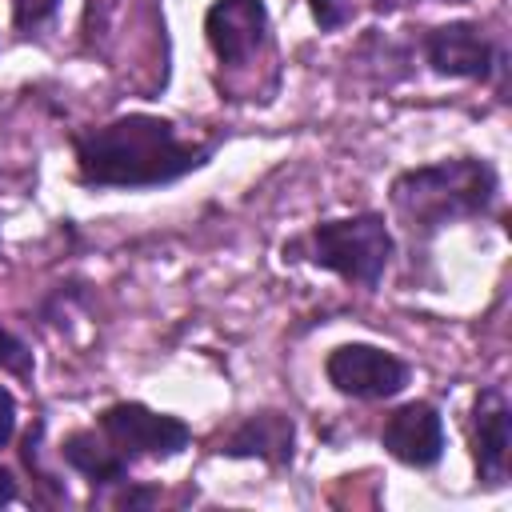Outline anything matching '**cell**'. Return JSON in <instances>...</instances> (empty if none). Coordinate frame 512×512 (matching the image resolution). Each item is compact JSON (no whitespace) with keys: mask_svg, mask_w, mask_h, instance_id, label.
Segmentation results:
<instances>
[{"mask_svg":"<svg viewBox=\"0 0 512 512\" xmlns=\"http://www.w3.org/2000/svg\"><path fill=\"white\" fill-rule=\"evenodd\" d=\"M212 148L180 140L160 116H120L76 136V168L92 188H156L200 168Z\"/></svg>","mask_w":512,"mask_h":512,"instance_id":"obj_1","label":"cell"},{"mask_svg":"<svg viewBox=\"0 0 512 512\" xmlns=\"http://www.w3.org/2000/svg\"><path fill=\"white\" fill-rule=\"evenodd\" d=\"M496 196V168L476 156L440 160L396 176L392 204L412 232H436L448 220L480 216Z\"/></svg>","mask_w":512,"mask_h":512,"instance_id":"obj_2","label":"cell"},{"mask_svg":"<svg viewBox=\"0 0 512 512\" xmlns=\"http://www.w3.org/2000/svg\"><path fill=\"white\" fill-rule=\"evenodd\" d=\"M308 256H312V264H320L352 284L376 288L392 260V236H388L384 220L372 212L348 216V220H324L308 236Z\"/></svg>","mask_w":512,"mask_h":512,"instance_id":"obj_3","label":"cell"},{"mask_svg":"<svg viewBox=\"0 0 512 512\" xmlns=\"http://www.w3.org/2000/svg\"><path fill=\"white\" fill-rule=\"evenodd\" d=\"M100 432L112 440V448L124 460H136V456H176L192 440L184 420L152 412L144 404H112V408H104L100 412Z\"/></svg>","mask_w":512,"mask_h":512,"instance_id":"obj_4","label":"cell"},{"mask_svg":"<svg viewBox=\"0 0 512 512\" xmlns=\"http://www.w3.org/2000/svg\"><path fill=\"white\" fill-rule=\"evenodd\" d=\"M324 368L336 392L356 396V400H384L408 384V364L372 344H340Z\"/></svg>","mask_w":512,"mask_h":512,"instance_id":"obj_5","label":"cell"},{"mask_svg":"<svg viewBox=\"0 0 512 512\" xmlns=\"http://www.w3.org/2000/svg\"><path fill=\"white\" fill-rule=\"evenodd\" d=\"M204 32L216 60L240 68L268 44V8L264 0H216L204 16Z\"/></svg>","mask_w":512,"mask_h":512,"instance_id":"obj_6","label":"cell"},{"mask_svg":"<svg viewBox=\"0 0 512 512\" xmlns=\"http://www.w3.org/2000/svg\"><path fill=\"white\" fill-rule=\"evenodd\" d=\"M380 444L400 460V464H412V468H432L444 452V420L432 404L424 400H412L404 408H396L384 428H380Z\"/></svg>","mask_w":512,"mask_h":512,"instance_id":"obj_7","label":"cell"},{"mask_svg":"<svg viewBox=\"0 0 512 512\" xmlns=\"http://www.w3.org/2000/svg\"><path fill=\"white\" fill-rule=\"evenodd\" d=\"M424 56L440 76L484 80L492 72V44L476 24H444L424 36Z\"/></svg>","mask_w":512,"mask_h":512,"instance_id":"obj_8","label":"cell"},{"mask_svg":"<svg viewBox=\"0 0 512 512\" xmlns=\"http://www.w3.org/2000/svg\"><path fill=\"white\" fill-rule=\"evenodd\" d=\"M472 432H476V468L488 484H500L508 476V448H512V412L500 388L480 392L472 408Z\"/></svg>","mask_w":512,"mask_h":512,"instance_id":"obj_9","label":"cell"},{"mask_svg":"<svg viewBox=\"0 0 512 512\" xmlns=\"http://www.w3.org/2000/svg\"><path fill=\"white\" fill-rule=\"evenodd\" d=\"M292 444H296L292 420L280 416V412H260V416H248L224 440L220 452H228V456H260V460H272V464H288L292 460Z\"/></svg>","mask_w":512,"mask_h":512,"instance_id":"obj_10","label":"cell"},{"mask_svg":"<svg viewBox=\"0 0 512 512\" xmlns=\"http://www.w3.org/2000/svg\"><path fill=\"white\" fill-rule=\"evenodd\" d=\"M60 456L76 468V472H84L92 484H124L128 480V460L112 448V440L100 432H68L64 436V444H60Z\"/></svg>","mask_w":512,"mask_h":512,"instance_id":"obj_11","label":"cell"},{"mask_svg":"<svg viewBox=\"0 0 512 512\" xmlns=\"http://www.w3.org/2000/svg\"><path fill=\"white\" fill-rule=\"evenodd\" d=\"M56 8H60V0H12V20H16V28H40V24H48L52 16H56Z\"/></svg>","mask_w":512,"mask_h":512,"instance_id":"obj_12","label":"cell"},{"mask_svg":"<svg viewBox=\"0 0 512 512\" xmlns=\"http://www.w3.org/2000/svg\"><path fill=\"white\" fill-rule=\"evenodd\" d=\"M0 368H8V372H32V352H28V344L24 340H16L8 328H0Z\"/></svg>","mask_w":512,"mask_h":512,"instance_id":"obj_13","label":"cell"},{"mask_svg":"<svg viewBox=\"0 0 512 512\" xmlns=\"http://www.w3.org/2000/svg\"><path fill=\"white\" fill-rule=\"evenodd\" d=\"M312 12L320 28H340L352 16V0H312Z\"/></svg>","mask_w":512,"mask_h":512,"instance_id":"obj_14","label":"cell"},{"mask_svg":"<svg viewBox=\"0 0 512 512\" xmlns=\"http://www.w3.org/2000/svg\"><path fill=\"white\" fill-rule=\"evenodd\" d=\"M12 432H16V400L8 388H0V448L12 440Z\"/></svg>","mask_w":512,"mask_h":512,"instance_id":"obj_15","label":"cell"},{"mask_svg":"<svg viewBox=\"0 0 512 512\" xmlns=\"http://www.w3.org/2000/svg\"><path fill=\"white\" fill-rule=\"evenodd\" d=\"M8 500H16V480L8 468H0V504H8Z\"/></svg>","mask_w":512,"mask_h":512,"instance_id":"obj_16","label":"cell"},{"mask_svg":"<svg viewBox=\"0 0 512 512\" xmlns=\"http://www.w3.org/2000/svg\"><path fill=\"white\" fill-rule=\"evenodd\" d=\"M448 4H464V0H448Z\"/></svg>","mask_w":512,"mask_h":512,"instance_id":"obj_17","label":"cell"}]
</instances>
